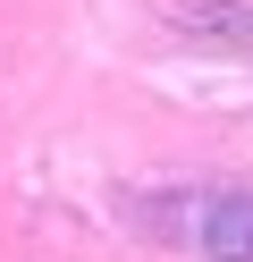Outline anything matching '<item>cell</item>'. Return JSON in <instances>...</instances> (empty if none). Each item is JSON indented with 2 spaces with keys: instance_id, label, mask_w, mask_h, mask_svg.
I'll list each match as a JSON object with an SVG mask.
<instances>
[{
  "instance_id": "obj_1",
  "label": "cell",
  "mask_w": 253,
  "mask_h": 262,
  "mask_svg": "<svg viewBox=\"0 0 253 262\" xmlns=\"http://www.w3.org/2000/svg\"><path fill=\"white\" fill-rule=\"evenodd\" d=\"M194 254L253 262V194H202L194 203Z\"/></svg>"
}]
</instances>
